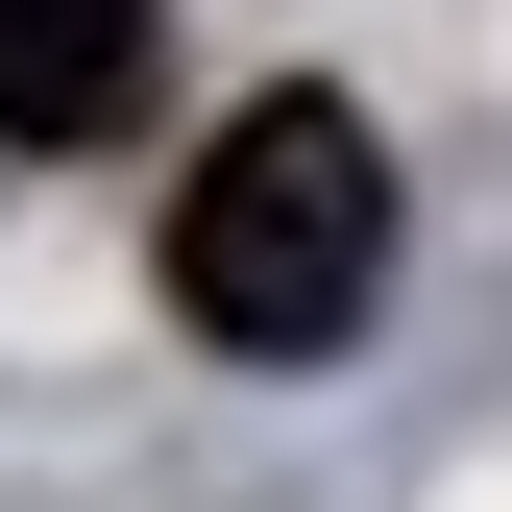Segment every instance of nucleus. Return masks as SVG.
<instances>
[{"instance_id":"nucleus-1","label":"nucleus","mask_w":512,"mask_h":512,"mask_svg":"<svg viewBox=\"0 0 512 512\" xmlns=\"http://www.w3.org/2000/svg\"><path fill=\"white\" fill-rule=\"evenodd\" d=\"M366 293H391V147L293 74V98H244L196 147V196H171V317L244 342V366H317Z\"/></svg>"},{"instance_id":"nucleus-2","label":"nucleus","mask_w":512,"mask_h":512,"mask_svg":"<svg viewBox=\"0 0 512 512\" xmlns=\"http://www.w3.org/2000/svg\"><path fill=\"white\" fill-rule=\"evenodd\" d=\"M147 122V0H0V147H122Z\"/></svg>"}]
</instances>
